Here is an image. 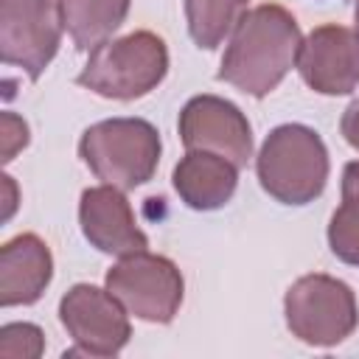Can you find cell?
Returning <instances> with one entry per match:
<instances>
[{
  "mask_svg": "<svg viewBox=\"0 0 359 359\" xmlns=\"http://www.w3.org/2000/svg\"><path fill=\"white\" fill-rule=\"evenodd\" d=\"M303 45L292 11L278 3L250 8L230 34L216 79L250 98H266L297 65Z\"/></svg>",
  "mask_w": 359,
  "mask_h": 359,
  "instance_id": "obj_1",
  "label": "cell"
},
{
  "mask_svg": "<svg viewBox=\"0 0 359 359\" xmlns=\"http://www.w3.org/2000/svg\"><path fill=\"white\" fill-rule=\"evenodd\" d=\"M328 149L306 123H280L275 126L258 154L255 174L261 188L280 205L303 208L323 196L328 182Z\"/></svg>",
  "mask_w": 359,
  "mask_h": 359,
  "instance_id": "obj_2",
  "label": "cell"
},
{
  "mask_svg": "<svg viewBox=\"0 0 359 359\" xmlns=\"http://www.w3.org/2000/svg\"><path fill=\"white\" fill-rule=\"evenodd\" d=\"M163 154V140L146 118H107L81 132L79 157L95 180L121 191L146 185Z\"/></svg>",
  "mask_w": 359,
  "mask_h": 359,
  "instance_id": "obj_3",
  "label": "cell"
},
{
  "mask_svg": "<svg viewBox=\"0 0 359 359\" xmlns=\"http://www.w3.org/2000/svg\"><path fill=\"white\" fill-rule=\"evenodd\" d=\"M168 76V48L154 31H132L118 39H107L84 62L76 84L112 98L135 101L149 95Z\"/></svg>",
  "mask_w": 359,
  "mask_h": 359,
  "instance_id": "obj_4",
  "label": "cell"
},
{
  "mask_svg": "<svg viewBox=\"0 0 359 359\" xmlns=\"http://www.w3.org/2000/svg\"><path fill=\"white\" fill-rule=\"evenodd\" d=\"M283 317L292 337L311 348H334L359 325L353 289L325 272L297 278L283 294Z\"/></svg>",
  "mask_w": 359,
  "mask_h": 359,
  "instance_id": "obj_5",
  "label": "cell"
},
{
  "mask_svg": "<svg viewBox=\"0 0 359 359\" xmlns=\"http://www.w3.org/2000/svg\"><path fill=\"white\" fill-rule=\"evenodd\" d=\"M104 286L123 303V309L154 325H168L182 306L185 280L180 266L149 250L121 255L118 264L107 272Z\"/></svg>",
  "mask_w": 359,
  "mask_h": 359,
  "instance_id": "obj_6",
  "label": "cell"
},
{
  "mask_svg": "<svg viewBox=\"0 0 359 359\" xmlns=\"http://www.w3.org/2000/svg\"><path fill=\"white\" fill-rule=\"evenodd\" d=\"M59 323L73 339L65 356H118L132 337L129 311L104 286L76 283L59 300Z\"/></svg>",
  "mask_w": 359,
  "mask_h": 359,
  "instance_id": "obj_7",
  "label": "cell"
},
{
  "mask_svg": "<svg viewBox=\"0 0 359 359\" xmlns=\"http://www.w3.org/2000/svg\"><path fill=\"white\" fill-rule=\"evenodd\" d=\"M59 0H0V59L36 81L62 45Z\"/></svg>",
  "mask_w": 359,
  "mask_h": 359,
  "instance_id": "obj_8",
  "label": "cell"
},
{
  "mask_svg": "<svg viewBox=\"0 0 359 359\" xmlns=\"http://www.w3.org/2000/svg\"><path fill=\"white\" fill-rule=\"evenodd\" d=\"M177 132L185 149H202L227 157L244 168L252 157V126L247 115L222 95H194L180 109Z\"/></svg>",
  "mask_w": 359,
  "mask_h": 359,
  "instance_id": "obj_9",
  "label": "cell"
},
{
  "mask_svg": "<svg viewBox=\"0 0 359 359\" xmlns=\"http://www.w3.org/2000/svg\"><path fill=\"white\" fill-rule=\"evenodd\" d=\"M297 73L320 95H351L359 87V34L337 22L317 25L300 45Z\"/></svg>",
  "mask_w": 359,
  "mask_h": 359,
  "instance_id": "obj_10",
  "label": "cell"
},
{
  "mask_svg": "<svg viewBox=\"0 0 359 359\" xmlns=\"http://www.w3.org/2000/svg\"><path fill=\"white\" fill-rule=\"evenodd\" d=\"M79 224L90 247H95L104 255L121 258L149 247L146 233L135 222V210L126 199V191L107 182L81 191Z\"/></svg>",
  "mask_w": 359,
  "mask_h": 359,
  "instance_id": "obj_11",
  "label": "cell"
},
{
  "mask_svg": "<svg viewBox=\"0 0 359 359\" xmlns=\"http://www.w3.org/2000/svg\"><path fill=\"white\" fill-rule=\"evenodd\" d=\"M53 280L50 247L36 233H20L0 247V306H34Z\"/></svg>",
  "mask_w": 359,
  "mask_h": 359,
  "instance_id": "obj_12",
  "label": "cell"
},
{
  "mask_svg": "<svg viewBox=\"0 0 359 359\" xmlns=\"http://www.w3.org/2000/svg\"><path fill=\"white\" fill-rule=\"evenodd\" d=\"M171 185L185 208L199 213L219 210L238 188V165L222 154L188 149L171 171Z\"/></svg>",
  "mask_w": 359,
  "mask_h": 359,
  "instance_id": "obj_13",
  "label": "cell"
},
{
  "mask_svg": "<svg viewBox=\"0 0 359 359\" xmlns=\"http://www.w3.org/2000/svg\"><path fill=\"white\" fill-rule=\"evenodd\" d=\"M129 6L132 0H59V14L76 50H95L126 22Z\"/></svg>",
  "mask_w": 359,
  "mask_h": 359,
  "instance_id": "obj_14",
  "label": "cell"
},
{
  "mask_svg": "<svg viewBox=\"0 0 359 359\" xmlns=\"http://www.w3.org/2000/svg\"><path fill=\"white\" fill-rule=\"evenodd\" d=\"M188 34L196 48L216 50L247 14L250 0H182Z\"/></svg>",
  "mask_w": 359,
  "mask_h": 359,
  "instance_id": "obj_15",
  "label": "cell"
},
{
  "mask_svg": "<svg viewBox=\"0 0 359 359\" xmlns=\"http://www.w3.org/2000/svg\"><path fill=\"white\" fill-rule=\"evenodd\" d=\"M328 247L348 264L359 266V160L345 163L342 168V202L328 222Z\"/></svg>",
  "mask_w": 359,
  "mask_h": 359,
  "instance_id": "obj_16",
  "label": "cell"
},
{
  "mask_svg": "<svg viewBox=\"0 0 359 359\" xmlns=\"http://www.w3.org/2000/svg\"><path fill=\"white\" fill-rule=\"evenodd\" d=\"M45 351V334L34 323H6L0 328V356L36 359Z\"/></svg>",
  "mask_w": 359,
  "mask_h": 359,
  "instance_id": "obj_17",
  "label": "cell"
},
{
  "mask_svg": "<svg viewBox=\"0 0 359 359\" xmlns=\"http://www.w3.org/2000/svg\"><path fill=\"white\" fill-rule=\"evenodd\" d=\"M0 140H3V157H0V160H3V163H11L14 154L28 146L31 129H28V123H25L20 115H14L11 109H6V112L0 115Z\"/></svg>",
  "mask_w": 359,
  "mask_h": 359,
  "instance_id": "obj_18",
  "label": "cell"
},
{
  "mask_svg": "<svg viewBox=\"0 0 359 359\" xmlns=\"http://www.w3.org/2000/svg\"><path fill=\"white\" fill-rule=\"evenodd\" d=\"M339 132H342L345 143H348L351 149H356V151H359V98H356V101H351V104L345 107L342 121H339Z\"/></svg>",
  "mask_w": 359,
  "mask_h": 359,
  "instance_id": "obj_19",
  "label": "cell"
},
{
  "mask_svg": "<svg viewBox=\"0 0 359 359\" xmlns=\"http://www.w3.org/2000/svg\"><path fill=\"white\" fill-rule=\"evenodd\" d=\"M3 185L8 188V202H6V219H11V213H14V205H17V194H14V177H3Z\"/></svg>",
  "mask_w": 359,
  "mask_h": 359,
  "instance_id": "obj_20",
  "label": "cell"
},
{
  "mask_svg": "<svg viewBox=\"0 0 359 359\" xmlns=\"http://www.w3.org/2000/svg\"><path fill=\"white\" fill-rule=\"evenodd\" d=\"M353 25H356V34H359V0H356V11H353Z\"/></svg>",
  "mask_w": 359,
  "mask_h": 359,
  "instance_id": "obj_21",
  "label": "cell"
}]
</instances>
